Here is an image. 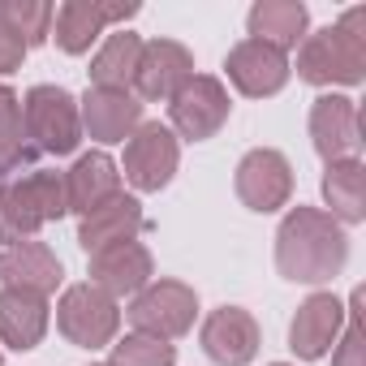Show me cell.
I'll use <instances>...</instances> for the list:
<instances>
[{"mask_svg": "<svg viewBox=\"0 0 366 366\" xmlns=\"http://www.w3.org/2000/svg\"><path fill=\"white\" fill-rule=\"evenodd\" d=\"M349 259V237L340 220L315 207H293L276 233V267L285 280L297 285H323L336 280Z\"/></svg>", "mask_w": 366, "mask_h": 366, "instance_id": "obj_1", "label": "cell"}, {"mask_svg": "<svg viewBox=\"0 0 366 366\" xmlns=\"http://www.w3.org/2000/svg\"><path fill=\"white\" fill-rule=\"evenodd\" d=\"M297 74L315 86H357L366 78V9H349L336 26L310 35L297 52Z\"/></svg>", "mask_w": 366, "mask_h": 366, "instance_id": "obj_2", "label": "cell"}, {"mask_svg": "<svg viewBox=\"0 0 366 366\" xmlns=\"http://www.w3.org/2000/svg\"><path fill=\"white\" fill-rule=\"evenodd\" d=\"M65 207V181L48 168H31L26 177H14L0 186V242L18 246L35 242V233L52 220H61Z\"/></svg>", "mask_w": 366, "mask_h": 366, "instance_id": "obj_3", "label": "cell"}, {"mask_svg": "<svg viewBox=\"0 0 366 366\" xmlns=\"http://www.w3.org/2000/svg\"><path fill=\"white\" fill-rule=\"evenodd\" d=\"M22 125L35 151L44 155H69L82 138L78 99L65 86H31L22 104Z\"/></svg>", "mask_w": 366, "mask_h": 366, "instance_id": "obj_4", "label": "cell"}, {"mask_svg": "<svg viewBox=\"0 0 366 366\" xmlns=\"http://www.w3.org/2000/svg\"><path fill=\"white\" fill-rule=\"evenodd\" d=\"M56 323L78 349H104L121 327V310H117V297H108L104 289L74 285V289H65V297L56 306Z\"/></svg>", "mask_w": 366, "mask_h": 366, "instance_id": "obj_5", "label": "cell"}, {"mask_svg": "<svg viewBox=\"0 0 366 366\" xmlns=\"http://www.w3.org/2000/svg\"><path fill=\"white\" fill-rule=\"evenodd\" d=\"M194 310H199V297L190 285H177V280H159V285H147L134 306H129V323L147 336H159V340H172V336H186L194 327Z\"/></svg>", "mask_w": 366, "mask_h": 366, "instance_id": "obj_6", "label": "cell"}, {"mask_svg": "<svg viewBox=\"0 0 366 366\" xmlns=\"http://www.w3.org/2000/svg\"><path fill=\"white\" fill-rule=\"evenodd\" d=\"M177 159H181V147L159 121L138 125L125 142V181L134 190H164L177 172Z\"/></svg>", "mask_w": 366, "mask_h": 366, "instance_id": "obj_7", "label": "cell"}, {"mask_svg": "<svg viewBox=\"0 0 366 366\" xmlns=\"http://www.w3.org/2000/svg\"><path fill=\"white\" fill-rule=\"evenodd\" d=\"M168 108H172V125L181 134H186L190 142H203V138H212L229 121V91L220 86V78L194 74L186 86L168 99Z\"/></svg>", "mask_w": 366, "mask_h": 366, "instance_id": "obj_8", "label": "cell"}, {"mask_svg": "<svg viewBox=\"0 0 366 366\" xmlns=\"http://www.w3.org/2000/svg\"><path fill=\"white\" fill-rule=\"evenodd\" d=\"M138 14V5L121 0V5H104V0H65L52 18V35H56V48L69 52V56H82L99 35L104 26L112 22H129Z\"/></svg>", "mask_w": 366, "mask_h": 366, "instance_id": "obj_9", "label": "cell"}, {"mask_svg": "<svg viewBox=\"0 0 366 366\" xmlns=\"http://www.w3.org/2000/svg\"><path fill=\"white\" fill-rule=\"evenodd\" d=\"M293 194V168L280 151H250L237 164V199L250 212H276Z\"/></svg>", "mask_w": 366, "mask_h": 366, "instance_id": "obj_10", "label": "cell"}, {"mask_svg": "<svg viewBox=\"0 0 366 366\" xmlns=\"http://www.w3.org/2000/svg\"><path fill=\"white\" fill-rule=\"evenodd\" d=\"M190 78H194V56H190V48H181V44H172V39L142 44L138 69H134V91H138V99H172Z\"/></svg>", "mask_w": 366, "mask_h": 366, "instance_id": "obj_11", "label": "cell"}, {"mask_svg": "<svg viewBox=\"0 0 366 366\" xmlns=\"http://www.w3.org/2000/svg\"><path fill=\"white\" fill-rule=\"evenodd\" d=\"M224 69H229V82H233L242 95H250V99L276 95V91L289 82V56H285L280 48L263 44V39L237 44V48L229 52Z\"/></svg>", "mask_w": 366, "mask_h": 366, "instance_id": "obj_12", "label": "cell"}, {"mask_svg": "<svg viewBox=\"0 0 366 366\" xmlns=\"http://www.w3.org/2000/svg\"><path fill=\"white\" fill-rule=\"evenodd\" d=\"M310 138H315V151H319L327 164H336V159H357L362 121H357L353 99H345V95H323V99H315V108H310Z\"/></svg>", "mask_w": 366, "mask_h": 366, "instance_id": "obj_13", "label": "cell"}, {"mask_svg": "<svg viewBox=\"0 0 366 366\" xmlns=\"http://www.w3.org/2000/svg\"><path fill=\"white\" fill-rule=\"evenodd\" d=\"M151 250L142 242H121L108 246L99 254H91V285L104 289L108 297H125V293H142L151 285Z\"/></svg>", "mask_w": 366, "mask_h": 366, "instance_id": "obj_14", "label": "cell"}, {"mask_svg": "<svg viewBox=\"0 0 366 366\" xmlns=\"http://www.w3.org/2000/svg\"><path fill=\"white\" fill-rule=\"evenodd\" d=\"M203 349L220 366H246L259 353V323L242 306H220L203 323Z\"/></svg>", "mask_w": 366, "mask_h": 366, "instance_id": "obj_15", "label": "cell"}, {"mask_svg": "<svg viewBox=\"0 0 366 366\" xmlns=\"http://www.w3.org/2000/svg\"><path fill=\"white\" fill-rule=\"evenodd\" d=\"M142 229H147V220H142V203L129 199V194H112L108 203H99L95 212L82 216L78 242H82L86 254H99V250H108V246L134 242Z\"/></svg>", "mask_w": 366, "mask_h": 366, "instance_id": "obj_16", "label": "cell"}, {"mask_svg": "<svg viewBox=\"0 0 366 366\" xmlns=\"http://www.w3.org/2000/svg\"><path fill=\"white\" fill-rule=\"evenodd\" d=\"M82 125L91 138L99 142H125L138 121H142V104L134 91H104V86H91L86 99H82Z\"/></svg>", "mask_w": 366, "mask_h": 366, "instance_id": "obj_17", "label": "cell"}, {"mask_svg": "<svg viewBox=\"0 0 366 366\" xmlns=\"http://www.w3.org/2000/svg\"><path fill=\"white\" fill-rule=\"evenodd\" d=\"M0 285L48 297L61 285V259L44 242H18L0 250Z\"/></svg>", "mask_w": 366, "mask_h": 366, "instance_id": "obj_18", "label": "cell"}, {"mask_svg": "<svg viewBox=\"0 0 366 366\" xmlns=\"http://www.w3.org/2000/svg\"><path fill=\"white\" fill-rule=\"evenodd\" d=\"M340 323H345V306H340L332 293H315V297H306V302L297 306V315H293V327H289V345H293V353L306 357V362L323 357L327 345L336 340Z\"/></svg>", "mask_w": 366, "mask_h": 366, "instance_id": "obj_19", "label": "cell"}, {"mask_svg": "<svg viewBox=\"0 0 366 366\" xmlns=\"http://www.w3.org/2000/svg\"><path fill=\"white\" fill-rule=\"evenodd\" d=\"M61 181H65V207L78 212V216H86L99 203H108L112 194H121V172H117V164L104 151L82 155Z\"/></svg>", "mask_w": 366, "mask_h": 366, "instance_id": "obj_20", "label": "cell"}, {"mask_svg": "<svg viewBox=\"0 0 366 366\" xmlns=\"http://www.w3.org/2000/svg\"><path fill=\"white\" fill-rule=\"evenodd\" d=\"M48 332V297L26 289H0V340L9 349H35Z\"/></svg>", "mask_w": 366, "mask_h": 366, "instance_id": "obj_21", "label": "cell"}, {"mask_svg": "<svg viewBox=\"0 0 366 366\" xmlns=\"http://www.w3.org/2000/svg\"><path fill=\"white\" fill-rule=\"evenodd\" d=\"M306 31V5L302 0H259L250 9V35L272 48H293Z\"/></svg>", "mask_w": 366, "mask_h": 366, "instance_id": "obj_22", "label": "cell"}, {"mask_svg": "<svg viewBox=\"0 0 366 366\" xmlns=\"http://www.w3.org/2000/svg\"><path fill=\"white\" fill-rule=\"evenodd\" d=\"M323 194L332 203V220L357 224L366 216V168H362V159H336V164H327Z\"/></svg>", "mask_w": 366, "mask_h": 366, "instance_id": "obj_23", "label": "cell"}, {"mask_svg": "<svg viewBox=\"0 0 366 366\" xmlns=\"http://www.w3.org/2000/svg\"><path fill=\"white\" fill-rule=\"evenodd\" d=\"M138 56H142V39H138V35H129V31L108 35V44H104L99 56L91 61V82L104 86V91H129V86H134Z\"/></svg>", "mask_w": 366, "mask_h": 366, "instance_id": "obj_24", "label": "cell"}, {"mask_svg": "<svg viewBox=\"0 0 366 366\" xmlns=\"http://www.w3.org/2000/svg\"><path fill=\"white\" fill-rule=\"evenodd\" d=\"M35 147L22 125V104L9 86H0V177H18L22 168L35 164Z\"/></svg>", "mask_w": 366, "mask_h": 366, "instance_id": "obj_25", "label": "cell"}, {"mask_svg": "<svg viewBox=\"0 0 366 366\" xmlns=\"http://www.w3.org/2000/svg\"><path fill=\"white\" fill-rule=\"evenodd\" d=\"M56 5H39V0H0V26H9L26 48L44 44L52 35Z\"/></svg>", "mask_w": 366, "mask_h": 366, "instance_id": "obj_26", "label": "cell"}, {"mask_svg": "<svg viewBox=\"0 0 366 366\" xmlns=\"http://www.w3.org/2000/svg\"><path fill=\"white\" fill-rule=\"evenodd\" d=\"M172 362H177V349L168 340L134 332L121 345H112V362L108 366H172Z\"/></svg>", "mask_w": 366, "mask_h": 366, "instance_id": "obj_27", "label": "cell"}, {"mask_svg": "<svg viewBox=\"0 0 366 366\" xmlns=\"http://www.w3.org/2000/svg\"><path fill=\"white\" fill-rule=\"evenodd\" d=\"M349 323H345V340L332 353V366H366V327H362V289L349 302Z\"/></svg>", "mask_w": 366, "mask_h": 366, "instance_id": "obj_28", "label": "cell"}, {"mask_svg": "<svg viewBox=\"0 0 366 366\" xmlns=\"http://www.w3.org/2000/svg\"><path fill=\"white\" fill-rule=\"evenodd\" d=\"M26 56V44L9 31V26H0V74H14Z\"/></svg>", "mask_w": 366, "mask_h": 366, "instance_id": "obj_29", "label": "cell"}, {"mask_svg": "<svg viewBox=\"0 0 366 366\" xmlns=\"http://www.w3.org/2000/svg\"><path fill=\"white\" fill-rule=\"evenodd\" d=\"M276 366H285V362H276Z\"/></svg>", "mask_w": 366, "mask_h": 366, "instance_id": "obj_30", "label": "cell"}, {"mask_svg": "<svg viewBox=\"0 0 366 366\" xmlns=\"http://www.w3.org/2000/svg\"><path fill=\"white\" fill-rule=\"evenodd\" d=\"M99 366H108V362H99Z\"/></svg>", "mask_w": 366, "mask_h": 366, "instance_id": "obj_31", "label": "cell"}]
</instances>
